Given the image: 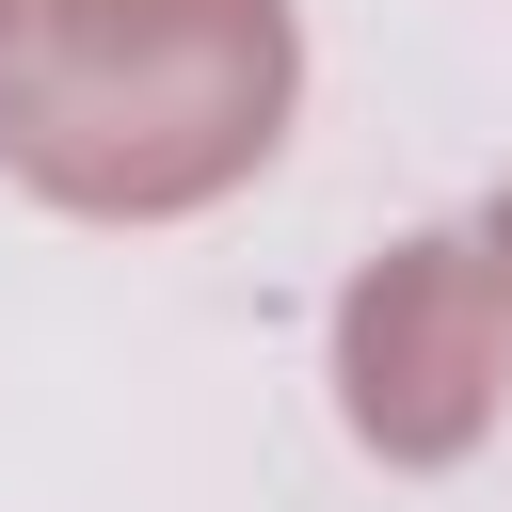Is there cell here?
I'll list each match as a JSON object with an SVG mask.
<instances>
[{"mask_svg": "<svg viewBox=\"0 0 512 512\" xmlns=\"http://www.w3.org/2000/svg\"><path fill=\"white\" fill-rule=\"evenodd\" d=\"M288 16L272 0H16L0 144L80 208H176L272 144Z\"/></svg>", "mask_w": 512, "mask_h": 512, "instance_id": "obj_1", "label": "cell"}, {"mask_svg": "<svg viewBox=\"0 0 512 512\" xmlns=\"http://www.w3.org/2000/svg\"><path fill=\"white\" fill-rule=\"evenodd\" d=\"M496 272H512V208H496Z\"/></svg>", "mask_w": 512, "mask_h": 512, "instance_id": "obj_2", "label": "cell"}]
</instances>
